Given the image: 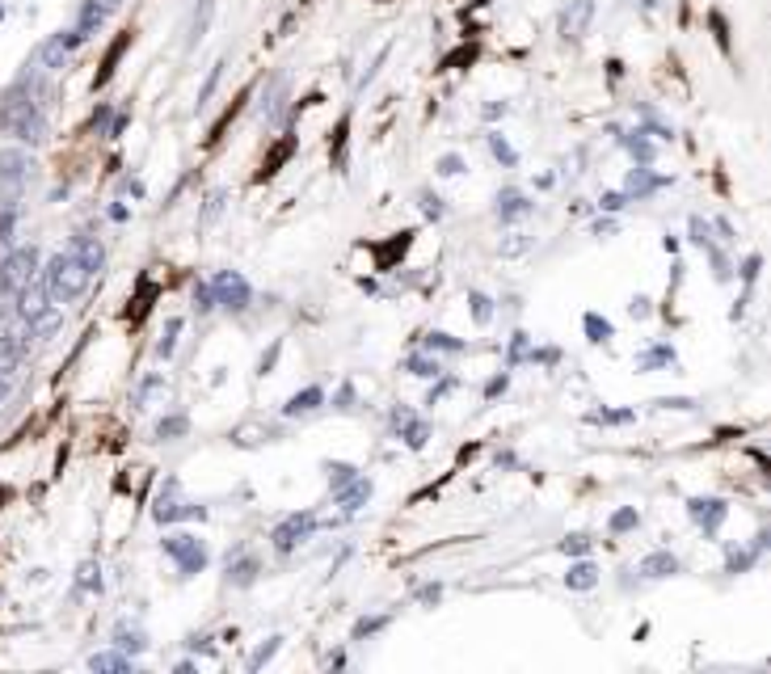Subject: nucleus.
<instances>
[{
  "instance_id": "obj_38",
  "label": "nucleus",
  "mask_w": 771,
  "mask_h": 674,
  "mask_svg": "<svg viewBox=\"0 0 771 674\" xmlns=\"http://www.w3.org/2000/svg\"><path fill=\"white\" fill-rule=\"evenodd\" d=\"M527 245H531V241H527V237H523V232H514L510 241L502 245V253H506V257H514V253H523V249H527Z\"/></svg>"
},
{
  "instance_id": "obj_11",
  "label": "nucleus",
  "mask_w": 771,
  "mask_h": 674,
  "mask_svg": "<svg viewBox=\"0 0 771 674\" xmlns=\"http://www.w3.org/2000/svg\"><path fill=\"white\" fill-rule=\"evenodd\" d=\"M47 304H51V295H47V287H43V278H30L26 287L17 291V312H21L26 321H34Z\"/></svg>"
},
{
  "instance_id": "obj_8",
  "label": "nucleus",
  "mask_w": 771,
  "mask_h": 674,
  "mask_svg": "<svg viewBox=\"0 0 771 674\" xmlns=\"http://www.w3.org/2000/svg\"><path fill=\"white\" fill-rule=\"evenodd\" d=\"M194 514L203 518V506H198V510H194V506H181V501H177V481H165L152 518H157V523H173V518H194Z\"/></svg>"
},
{
  "instance_id": "obj_27",
  "label": "nucleus",
  "mask_w": 771,
  "mask_h": 674,
  "mask_svg": "<svg viewBox=\"0 0 771 674\" xmlns=\"http://www.w3.org/2000/svg\"><path fill=\"white\" fill-rule=\"evenodd\" d=\"M177 333H181V321H177V317H173V321L165 325V337H161V341H157V354H161V358H169V354H173V346H177Z\"/></svg>"
},
{
  "instance_id": "obj_45",
  "label": "nucleus",
  "mask_w": 771,
  "mask_h": 674,
  "mask_svg": "<svg viewBox=\"0 0 771 674\" xmlns=\"http://www.w3.org/2000/svg\"><path fill=\"white\" fill-rule=\"evenodd\" d=\"M527 354V333H514V346H510V363H518Z\"/></svg>"
},
{
  "instance_id": "obj_22",
  "label": "nucleus",
  "mask_w": 771,
  "mask_h": 674,
  "mask_svg": "<svg viewBox=\"0 0 771 674\" xmlns=\"http://www.w3.org/2000/svg\"><path fill=\"white\" fill-rule=\"evenodd\" d=\"M89 666L93 670H131V658H123V654H93Z\"/></svg>"
},
{
  "instance_id": "obj_31",
  "label": "nucleus",
  "mask_w": 771,
  "mask_h": 674,
  "mask_svg": "<svg viewBox=\"0 0 771 674\" xmlns=\"http://www.w3.org/2000/svg\"><path fill=\"white\" fill-rule=\"evenodd\" d=\"M274 654H278V637H270V641H266V645H261V649L253 654V658H249V670H261V666H266Z\"/></svg>"
},
{
  "instance_id": "obj_24",
  "label": "nucleus",
  "mask_w": 771,
  "mask_h": 674,
  "mask_svg": "<svg viewBox=\"0 0 771 674\" xmlns=\"http://www.w3.org/2000/svg\"><path fill=\"white\" fill-rule=\"evenodd\" d=\"M13 228H17V211L13 207H0V253L13 245Z\"/></svg>"
},
{
  "instance_id": "obj_32",
  "label": "nucleus",
  "mask_w": 771,
  "mask_h": 674,
  "mask_svg": "<svg viewBox=\"0 0 771 674\" xmlns=\"http://www.w3.org/2000/svg\"><path fill=\"white\" fill-rule=\"evenodd\" d=\"M384 624H388V615H371V620H358V624H354V641H363V637H371V632H380Z\"/></svg>"
},
{
  "instance_id": "obj_2",
  "label": "nucleus",
  "mask_w": 771,
  "mask_h": 674,
  "mask_svg": "<svg viewBox=\"0 0 771 674\" xmlns=\"http://www.w3.org/2000/svg\"><path fill=\"white\" fill-rule=\"evenodd\" d=\"M89 278H93V274L76 261V253H55L47 261V270H43V287H47L51 304H72V300L84 295Z\"/></svg>"
},
{
  "instance_id": "obj_37",
  "label": "nucleus",
  "mask_w": 771,
  "mask_h": 674,
  "mask_svg": "<svg viewBox=\"0 0 771 674\" xmlns=\"http://www.w3.org/2000/svg\"><path fill=\"white\" fill-rule=\"evenodd\" d=\"M422 211H426V220H443V198H434V194H422Z\"/></svg>"
},
{
  "instance_id": "obj_14",
  "label": "nucleus",
  "mask_w": 771,
  "mask_h": 674,
  "mask_svg": "<svg viewBox=\"0 0 771 674\" xmlns=\"http://www.w3.org/2000/svg\"><path fill=\"white\" fill-rule=\"evenodd\" d=\"M367 498H371V481H363V477H354V481H346L338 489V501L346 506V510H358Z\"/></svg>"
},
{
  "instance_id": "obj_20",
  "label": "nucleus",
  "mask_w": 771,
  "mask_h": 674,
  "mask_svg": "<svg viewBox=\"0 0 771 674\" xmlns=\"http://www.w3.org/2000/svg\"><path fill=\"white\" fill-rule=\"evenodd\" d=\"M114 645H118V649H123V654H144V632H140V628H114Z\"/></svg>"
},
{
  "instance_id": "obj_1",
  "label": "nucleus",
  "mask_w": 771,
  "mask_h": 674,
  "mask_svg": "<svg viewBox=\"0 0 771 674\" xmlns=\"http://www.w3.org/2000/svg\"><path fill=\"white\" fill-rule=\"evenodd\" d=\"M0 127L9 131L13 140H21V144H38V140H47V118H43V106H38V101L26 93V84H21V89H13V93L0 101Z\"/></svg>"
},
{
  "instance_id": "obj_51",
  "label": "nucleus",
  "mask_w": 771,
  "mask_h": 674,
  "mask_svg": "<svg viewBox=\"0 0 771 674\" xmlns=\"http://www.w3.org/2000/svg\"><path fill=\"white\" fill-rule=\"evenodd\" d=\"M498 392H506V375H502V380H494V384L485 388V397H498Z\"/></svg>"
},
{
  "instance_id": "obj_52",
  "label": "nucleus",
  "mask_w": 771,
  "mask_h": 674,
  "mask_svg": "<svg viewBox=\"0 0 771 674\" xmlns=\"http://www.w3.org/2000/svg\"><path fill=\"white\" fill-rule=\"evenodd\" d=\"M632 317H649V300H632Z\"/></svg>"
},
{
  "instance_id": "obj_23",
  "label": "nucleus",
  "mask_w": 771,
  "mask_h": 674,
  "mask_svg": "<svg viewBox=\"0 0 771 674\" xmlns=\"http://www.w3.org/2000/svg\"><path fill=\"white\" fill-rule=\"evenodd\" d=\"M654 186H662V177H649L645 169H632V177H628V194H637V198H641V194H649Z\"/></svg>"
},
{
  "instance_id": "obj_53",
  "label": "nucleus",
  "mask_w": 771,
  "mask_h": 674,
  "mask_svg": "<svg viewBox=\"0 0 771 674\" xmlns=\"http://www.w3.org/2000/svg\"><path fill=\"white\" fill-rule=\"evenodd\" d=\"M611 228H615V224H611V220H598V224H595V237H607Z\"/></svg>"
},
{
  "instance_id": "obj_33",
  "label": "nucleus",
  "mask_w": 771,
  "mask_h": 674,
  "mask_svg": "<svg viewBox=\"0 0 771 674\" xmlns=\"http://www.w3.org/2000/svg\"><path fill=\"white\" fill-rule=\"evenodd\" d=\"M426 346H430V350H464V341H455V337H447V333H430L426 337Z\"/></svg>"
},
{
  "instance_id": "obj_29",
  "label": "nucleus",
  "mask_w": 771,
  "mask_h": 674,
  "mask_svg": "<svg viewBox=\"0 0 771 674\" xmlns=\"http://www.w3.org/2000/svg\"><path fill=\"white\" fill-rule=\"evenodd\" d=\"M325 472H329V485H333V493H338V489H341L346 481H354V477H358V472H354L350 464H329Z\"/></svg>"
},
{
  "instance_id": "obj_41",
  "label": "nucleus",
  "mask_w": 771,
  "mask_h": 674,
  "mask_svg": "<svg viewBox=\"0 0 771 674\" xmlns=\"http://www.w3.org/2000/svg\"><path fill=\"white\" fill-rule=\"evenodd\" d=\"M565 552H574V557H582V552H586V548H590V540H586V535H569V540H565Z\"/></svg>"
},
{
  "instance_id": "obj_40",
  "label": "nucleus",
  "mask_w": 771,
  "mask_h": 674,
  "mask_svg": "<svg viewBox=\"0 0 771 674\" xmlns=\"http://www.w3.org/2000/svg\"><path fill=\"white\" fill-rule=\"evenodd\" d=\"M194 304H198V312H211V308H215V295H211V287L194 291Z\"/></svg>"
},
{
  "instance_id": "obj_39",
  "label": "nucleus",
  "mask_w": 771,
  "mask_h": 674,
  "mask_svg": "<svg viewBox=\"0 0 771 674\" xmlns=\"http://www.w3.org/2000/svg\"><path fill=\"white\" fill-rule=\"evenodd\" d=\"M438 173H443V177L464 173V161H460V156H443V161H438Z\"/></svg>"
},
{
  "instance_id": "obj_30",
  "label": "nucleus",
  "mask_w": 771,
  "mask_h": 674,
  "mask_svg": "<svg viewBox=\"0 0 771 674\" xmlns=\"http://www.w3.org/2000/svg\"><path fill=\"white\" fill-rule=\"evenodd\" d=\"M409 371H414V375H422V380H430V375H438V363H434V358H426V354H414V358H409Z\"/></svg>"
},
{
  "instance_id": "obj_5",
  "label": "nucleus",
  "mask_w": 771,
  "mask_h": 674,
  "mask_svg": "<svg viewBox=\"0 0 771 674\" xmlns=\"http://www.w3.org/2000/svg\"><path fill=\"white\" fill-rule=\"evenodd\" d=\"M211 295H215V304L228 308V312H245V308H249V300H253L249 283H245L237 270H220V274H215V278H211Z\"/></svg>"
},
{
  "instance_id": "obj_25",
  "label": "nucleus",
  "mask_w": 771,
  "mask_h": 674,
  "mask_svg": "<svg viewBox=\"0 0 771 674\" xmlns=\"http://www.w3.org/2000/svg\"><path fill=\"white\" fill-rule=\"evenodd\" d=\"M632 527H641V514L632 510V506L611 514V531H615V535H624V531H632Z\"/></svg>"
},
{
  "instance_id": "obj_35",
  "label": "nucleus",
  "mask_w": 771,
  "mask_h": 674,
  "mask_svg": "<svg viewBox=\"0 0 771 674\" xmlns=\"http://www.w3.org/2000/svg\"><path fill=\"white\" fill-rule=\"evenodd\" d=\"M220 211H224V190H215L207 198V211H203V220H198V224H203V228L215 224V215H220Z\"/></svg>"
},
{
  "instance_id": "obj_9",
  "label": "nucleus",
  "mask_w": 771,
  "mask_h": 674,
  "mask_svg": "<svg viewBox=\"0 0 771 674\" xmlns=\"http://www.w3.org/2000/svg\"><path fill=\"white\" fill-rule=\"evenodd\" d=\"M76 43H81V34L68 30V34H51L47 43H43V51H38V60H43V68H64V60L76 51Z\"/></svg>"
},
{
  "instance_id": "obj_19",
  "label": "nucleus",
  "mask_w": 771,
  "mask_h": 674,
  "mask_svg": "<svg viewBox=\"0 0 771 674\" xmlns=\"http://www.w3.org/2000/svg\"><path fill=\"white\" fill-rule=\"evenodd\" d=\"M321 401H325L321 388H304V392H295L287 401V413L291 418H295V413H312V409H321Z\"/></svg>"
},
{
  "instance_id": "obj_12",
  "label": "nucleus",
  "mask_w": 771,
  "mask_h": 674,
  "mask_svg": "<svg viewBox=\"0 0 771 674\" xmlns=\"http://www.w3.org/2000/svg\"><path fill=\"white\" fill-rule=\"evenodd\" d=\"M72 253H76V261H81L89 274H97L101 261H106V249H101V241H93V237H76V241H72Z\"/></svg>"
},
{
  "instance_id": "obj_3",
  "label": "nucleus",
  "mask_w": 771,
  "mask_h": 674,
  "mask_svg": "<svg viewBox=\"0 0 771 674\" xmlns=\"http://www.w3.org/2000/svg\"><path fill=\"white\" fill-rule=\"evenodd\" d=\"M30 321L21 317V312H0V380H9L17 371V363L26 358V350H30Z\"/></svg>"
},
{
  "instance_id": "obj_6",
  "label": "nucleus",
  "mask_w": 771,
  "mask_h": 674,
  "mask_svg": "<svg viewBox=\"0 0 771 674\" xmlns=\"http://www.w3.org/2000/svg\"><path fill=\"white\" fill-rule=\"evenodd\" d=\"M165 552H169V557L181 565V574H186V578H190V574H198V569L207 565V548H203V540H194V535H169V540H165Z\"/></svg>"
},
{
  "instance_id": "obj_47",
  "label": "nucleus",
  "mask_w": 771,
  "mask_h": 674,
  "mask_svg": "<svg viewBox=\"0 0 771 674\" xmlns=\"http://www.w3.org/2000/svg\"><path fill=\"white\" fill-rule=\"evenodd\" d=\"M632 156H641V161H654V144H645V140H632Z\"/></svg>"
},
{
  "instance_id": "obj_18",
  "label": "nucleus",
  "mask_w": 771,
  "mask_h": 674,
  "mask_svg": "<svg viewBox=\"0 0 771 674\" xmlns=\"http://www.w3.org/2000/svg\"><path fill=\"white\" fill-rule=\"evenodd\" d=\"M595 582H598V569L590 561H578L569 574H565V586H569V590H590Z\"/></svg>"
},
{
  "instance_id": "obj_10",
  "label": "nucleus",
  "mask_w": 771,
  "mask_h": 674,
  "mask_svg": "<svg viewBox=\"0 0 771 674\" xmlns=\"http://www.w3.org/2000/svg\"><path fill=\"white\" fill-rule=\"evenodd\" d=\"M687 510H691V518H695V523L708 531V535H712V531L725 523V501L721 498H691Z\"/></svg>"
},
{
  "instance_id": "obj_50",
  "label": "nucleus",
  "mask_w": 771,
  "mask_h": 674,
  "mask_svg": "<svg viewBox=\"0 0 771 674\" xmlns=\"http://www.w3.org/2000/svg\"><path fill=\"white\" fill-rule=\"evenodd\" d=\"M595 421H632V413H595Z\"/></svg>"
},
{
  "instance_id": "obj_49",
  "label": "nucleus",
  "mask_w": 771,
  "mask_h": 674,
  "mask_svg": "<svg viewBox=\"0 0 771 674\" xmlns=\"http://www.w3.org/2000/svg\"><path fill=\"white\" fill-rule=\"evenodd\" d=\"M603 207H607V211H620V207H624V194H607V198H603Z\"/></svg>"
},
{
  "instance_id": "obj_43",
  "label": "nucleus",
  "mask_w": 771,
  "mask_h": 674,
  "mask_svg": "<svg viewBox=\"0 0 771 674\" xmlns=\"http://www.w3.org/2000/svg\"><path fill=\"white\" fill-rule=\"evenodd\" d=\"M97 574H101V569H97L93 561L81 565V586H101V578H97Z\"/></svg>"
},
{
  "instance_id": "obj_21",
  "label": "nucleus",
  "mask_w": 771,
  "mask_h": 674,
  "mask_svg": "<svg viewBox=\"0 0 771 674\" xmlns=\"http://www.w3.org/2000/svg\"><path fill=\"white\" fill-rule=\"evenodd\" d=\"M590 13H595V4L590 0H578V9H574V17H565V30L578 38L582 30H586V21H590Z\"/></svg>"
},
{
  "instance_id": "obj_17",
  "label": "nucleus",
  "mask_w": 771,
  "mask_h": 674,
  "mask_svg": "<svg viewBox=\"0 0 771 674\" xmlns=\"http://www.w3.org/2000/svg\"><path fill=\"white\" fill-rule=\"evenodd\" d=\"M60 325H64V312H60V304H55V308L47 304V308H43V312H38V317L30 321V333H34V337H51L55 329H60Z\"/></svg>"
},
{
  "instance_id": "obj_13",
  "label": "nucleus",
  "mask_w": 771,
  "mask_h": 674,
  "mask_svg": "<svg viewBox=\"0 0 771 674\" xmlns=\"http://www.w3.org/2000/svg\"><path fill=\"white\" fill-rule=\"evenodd\" d=\"M641 574H645V578H675L679 561L671 557V552H649V557L641 561Z\"/></svg>"
},
{
  "instance_id": "obj_54",
  "label": "nucleus",
  "mask_w": 771,
  "mask_h": 674,
  "mask_svg": "<svg viewBox=\"0 0 771 674\" xmlns=\"http://www.w3.org/2000/svg\"><path fill=\"white\" fill-rule=\"evenodd\" d=\"M4 397H9V384H4V380H0V401H4Z\"/></svg>"
},
{
  "instance_id": "obj_44",
  "label": "nucleus",
  "mask_w": 771,
  "mask_h": 674,
  "mask_svg": "<svg viewBox=\"0 0 771 674\" xmlns=\"http://www.w3.org/2000/svg\"><path fill=\"white\" fill-rule=\"evenodd\" d=\"M438 598H443V586H438V582H434V586H422V590H418V603H438Z\"/></svg>"
},
{
  "instance_id": "obj_16",
  "label": "nucleus",
  "mask_w": 771,
  "mask_h": 674,
  "mask_svg": "<svg viewBox=\"0 0 771 674\" xmlns=\"http://www.w3.org/2000/svg\"><path fill=\"white\" fill-rule=\"evenodd\" d=\"M190 434V418L186 413H169V418L157 421V438L161 443H173V438H186Z\"/></svg>"
},
{
  "instance_id": "obj_36",
  "label": "nucleus",
  "mask_w": 771,
  "mask_h": 674,
  "mask_svg": "<svg viewBox=\"0 0 771 674\" xmlns=\"http://www.w3.org/2000/svg\"><path fill=\"white\" fill-rule=\"evenodd\" d=\"M472 317H477V321H489V317H494V308H489V300H485L481 291H472Z\"/></svg>"
},
{
  "instance_id": "obj_48",
  "label": "nucleus",
  "mask_w": 771,
  "mask_h": 674,
  "mask_svg": "<svg viewBox=\"0 0 771 674\" xmlns=\"http://www.w3.org/2000/svg\"><path fill=\"white\" fill-rule=\"evenodd\" d=\"M746 565H751V552H734V557H729V574H742Z\"/></svg>"
},
{
  "instance_id": "obj_46",
  "label": "nucleus",
  "mask_w": 771,
  "mask_h": 674,
  "mask_svg": "<svg viewBox=\"0 0 771 674\" xmlns=\"http://www.w3.org/2000/svg\"><path fill=\"white\" fill-rule=\"evenodd\" d=\"M691 241L708 245V224H704V220H691Z\"/></svg>"
},
{
  "instance_id": "obj_28",
  "label": "nucleus",
  "mask_w": 771,
  "mask_h": 674,
  "mask_svg": "<svg viewBox=\"0 0 771 674\" xmlns=\"http://www.w3.org/2000/svg\"><path fill=\"white\" fill-rule=\"evenodd\" d=\"M586 333H590V341H607L615 329H611V321H603V317H595V312H590V317H586Z\"/></svg>"
},
{
  "instance_id": "obj_42",
  "label": "nucleus",
  "mask_w": 771,
  "mask_h": 674,
  "mask_svg": "<svg viewBox=\"0 0 771 674\" xmlns=\"http://www.w3.org/2000/svg\"><path fill=\"white\" fill-rule=\"evenodd\" d=\"M671 358H675L671 350H649V354L641 358V367H658V363H671Z\"/></svg>"
},
{
  "instance_id": "obj_4",
  "label": "nucleus",
  "mask_w": 771,
  "mask_h": 674,
  "mask_svg": "<svg viewBox=\"0 0 771 674\" xmlns=\"http://www.w3.org/2000/svg\"><path fill=\"white\" fill-rule=\"evenodd\" d=\"M30 278H38V249H34V245H21V249H13V253L0 261V291L17 295Z\"/></svg>"
},
{
  "instance_id": "obj_15",
  "label": "nucleus",
  "mask_w": 771,
  "mask_h": 674,
  "mask_svg": "<svg viewBox=\"0 0 771 674\" xmlns=\"http://www.w3.org/2000/svg\"><path fill=\"white\" fill-rule=\"evenodd\" d=\"M531 203H527V194H518V190H502L498 194V215L502 220H518V215H527Z\"/></svg>"
},
{
  "instance_id": "obj_7",
  "label": "nucleus",
  "mask_w": 771,
  "mask_h": 674,
  "mask_svg": "<svg viewBox=\"0 0 771 674\" xmlns=\"http://www.w3.org/2000/svg\"><path fill=\"white\" fill-rule=\"evenodd\" d=\"M317 527V518H312V514H291L287 523H278V527H274V548H278V552H291V548L300 544V540H308V531Z\"/></svg>"
},
{
  "instance_id": "obj_34",
  "label": "nucleus",
  "mask_w": 771,
  "mask_h": 674,
  "mask_svg": "<svg viewBox=\"0 0 771 674\" xmlns=\"http://www.w3.org/2000/svg\"><path fill=\"white\" fill-rule=\"evenodd\" d=\"M489 148H494V156H498L502 164H514V161H518V156H514V148L506 144L502 135H489Z\"/></svg>"
},
{
  "instance_id": "obj_26",
  "label": "nucleus",
  "mask_w": 771,
  "mask_h": 674,
  "mask_svg": "<svg viewBox=\"0 0 771 674\" xmlns=\"http://www.w3.org/2000/svg\"><path fill=\"white\" fill-rule=\"evenodd\" d=\"M253 574H257V561H253V557H245L241 565H228V578L237 582V586H249V582H253Z\"/></svg>"
}]
</instances>
